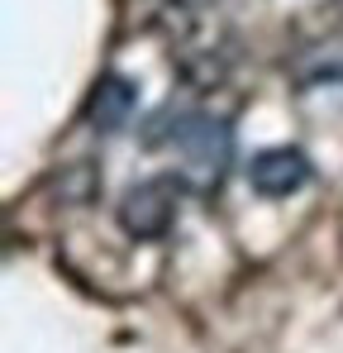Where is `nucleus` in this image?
<instances>
[{"label":"nucleus","instance_id":"nucleus-1","mask_svg":"<svg viewBox=\"0 0 343 353\" xmlns=\"http://www.w3.org/2000/svg\"><path fill=\"white\" fill-rule=\"evenodd\" d=\"M167 143L200 191L220 186L229 163H233V129H229V119H215L205 110H186V115L172 119Z\"/></svg>","mask_w":343,"mask_h":353},{"label":"nucleus","instance_id":"nucleus-2","mask_svg":"<svg viewBox=\"0 0 343 353\" xmlns=\"http://www.w3.org/2000/svg\"><path fill=\"white\" fill-rule=\"evenodd\" d=\"M176 176H148L119 196V230L129 239H163L176 220Z\"/></svg>","mask_w":343,"mask_h":353},{"label":"nucleus","instance_id":"nucleus-3","mask_svg":"<svg viewBox=\"0 0 343 353\" xmlns=\"http://www.w3.org/2000/svg\"><path fill=\"white\" fill-rule=\"evenodd\" d=\"M315 176L310 158L300 148H262L253 163H248V186L267 201H282V196H295L305 181Z\"/></svg>","mask_w":343,"mask_h":353},{"label":"nucleus","instance_id":"nucleus-4","mask_svg":"<svg viewBox=\"0 0 343 353\" xmlns=\"http://www.w3.org/2000/svg\"><path fill=\"white\" fill-rule=\"evenodd\" d=\"M134 81L129 77H119V72H105L101 81H96V91H91V101H86V124L96 129V134H114V129H124L129 115H134Z\"/></svg>","mask_w":343,"mask_h":353},{"label":"nucleus","instance_id":"nucleus-5","mask_svg":"<svg viewBox=\"0 0 343 353\" xmlns=\"http://www.w3.org/2000/svg\"><path fill=\"white\" fill-rule=\"evenodd\" d=\"M295 86H324V81H343V34H324L305 48H295L286 62Z\"/></svg>","mask_w":343,"mask_h":353},{"label":"nucleus","instance_id":"nucleus-6","mask_svg":"<svg viewBox=\"0 0 343 353\" xmlns=\"http://www.w3.org/2000/svg\"><path fill=\"white\" fill-rule=\"evenodd\" d=\"M334 5H339V10H343V0H334Z\"/></svg>","mask_w":343,"mask_h":353}]
</instances>
